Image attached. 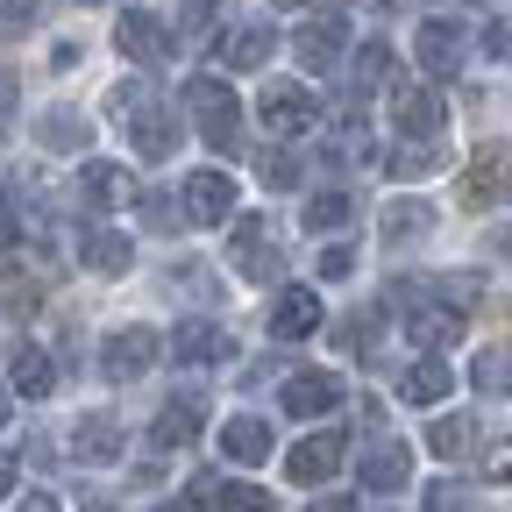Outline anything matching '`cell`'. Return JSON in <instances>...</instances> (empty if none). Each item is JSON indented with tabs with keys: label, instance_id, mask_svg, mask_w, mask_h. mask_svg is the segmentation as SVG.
<instances>
[{
	"label": "cell",
	"instance_id": "3957f363",
	"mask_svg": "<svg viewBox=\"0 0 512 512\" xmlns=\"http://www.w3.org/2000/svg\"><path fill=\"white\" fill-rule=\"evenodd\" d=\"M392 306L406 313V342H413V349H448V342L463 335V306L427 299L420 285H392Z\"/></svg>",
	"mask_w": 512,
	"mask_h": 512
},
{
	"label": "cell",
	"instance_id": "1f68e13d",
	"mask_svg": "<svg viewBox=\"0 0 512 512\" xmlns=\"http://www.w3.org/2000/svg\"><path fill=\"white\" fill-rule=\"evenodd\" d=\"M214 505H221V512H278V505H271V491H256V484H221V491H214Z\"/></svg>",
	"mask_w": 512,
	"mask_h": 512
},
{
	"label": "cell",
	"instance_id": "f6af8a7d",
	"mask_svg": "<svg viewBox=\"0 0 512 512\" xmlns=\"http://www.w3.org/2000/svg\"><path fill=\"white\" fill-rule=\"evenodd\" d=\"M0 427H8V384H0Z\"/></svg>",
	"mask_w": 512,
	"mask_h": 512
},
{
	"label": "cell",
	"instance_id": "d4e9b609",
	"mask_svg": "<svg viewBox=\"0 0 512 512\" xmlns=\"http://www.w3.org/2000/svg\"><path fill=\"white\" fill-rule=\"evenodd\" d=\"M427 228H434L427 200H392V207H384V242H420Z\"/></svg>",
	"mask_w": 512,
	"mask_h": 512
},
{
	"label": "cell",
	"instance_id": "ac0fdd59",
	"mask_svg": "<svg viewBox=\"0 0 512 512\" xmlns=\"http://www.w3.org/2000/svg\"><path fill=\"white\" fill-rule=\"evenodd\" d=\"M72 463H121V420L86 413V420L72 427Z\"/></svg>",
	"mask_w": 512,
	"mask_h": 512
},
{
	"label": "cell",
	"instance_id": "9c48e42d",
	"mask_svg": "<svg viewBox=\"0 0 512 512\" xmlns=\"http://www.w3.org/2000/svg\"><path fill=\"white\" fill-rule=\"evenodd\" d=\"M278 242H271V221H256V214H242L235 221V271L249 278V285H271L278 278Z\"/></svg>",
	"mask_w": 512,
	"mask_h": 512
},
{
	"label": "cell",
	"instance_id": "30bf717a",
	"mask_svg": "<svg viewBox=\"0 0 512 512\" xmlns=\"http://www.w3.org/2000/svg\"><path fill=\"white\" fill-rule=\"evenodd\" d=\"M228 214H235V178L214 171V164L192 171V178H185V221H192V228H214V221H228Z\"/></svg>",
	"mask_w": 512,
	"mask_h": 512
},
{
	"label": "cell",
	"instance_id": "7dc6e473",
	"mask_svg": "<svg viewBox=\"0 0 512 512\" xmlns=\"http://www.w3.org/2000/svg\"><path fill=\"white\" fill-rule=\"evenodd\" d=\"M164 512H200V505H164Z\"/></svg>",
	"mask_w": 512,
	"mask_h": 512
},
{
	"label": "cell",
	"instance_id": "f35d334b",
	"mask_svg": "<svg viewBox=\"0 0 512 512\" xmlns=\"http://www.w3.org/2000/svg\"><path fill=\"white\" fill-rule=\"evenodd\" d=\"M8 242H22V214H15L8 192H0V249H8Z\"/></svg>",
	"mask_w": 512,
	"mask_h": 512
},
{
	"label": "cell",
	"instance_id": "8992f818",
	"mask_svg": "<svg viewBox=\"0 0 512 512\" xmlns=\"http://www.w3.org/2000/svg\"><path fill=\"white\" fill-rule=\"evenodd\" d=\"M413 50H420V72H427V79H456V72H463V50H470V36H463V22L434 15V22H420Z\"/></svg>",
	"mask_w": 512,
	"mask_h": 512
},
{
	"label": "cell",
	"instance_id": "ee69618b",
	"mask_svg": "<svg viewBox=\"0 0 512 512\" xmlns=\"http://www.w3.org/2000/svg\"><path fill=\"white\" fill-rule=\"evenodd\" d=\"M8 100H15V86H0V128H8Z\"/></svg>",
	"mask_w": 512,
	"mask_h": 512
},
{
	"label": "cell",
	"instance_id": "603a6c76",
	"mask_svg": "<svg viewBox=\"0 0 512 512\" xmlns=\"http://www.w3.org/2000/svg\"><path fill=\"white\" fill-rule=\"evenodd\" d=\"M79 256H86V271H100V278H121L128 264H136V249H128V235H114V228H86Z\"/></svg>",
	"mask_w": 512,
	"mask_h": 512
},
{
	"label": "cell",
	"instance_id": "5b68a950",
	"mask_svg": "<svg viewBox=\"0 0 512 512\" xmlns=\"http://www.w3.org/2000/svg\"><path fill=\"white\" fill-rule=\"evenodd\" d=\"M157 328H114L107 342H100V377H114V384H136L150 363H157Z\"/></svg>",
	"mask_w": 512,
	"mask_h": 512
},
{
	"label": "cell",
	"instance_id": "ab89813d",
	"mask_svg": "<svg viewBox=\"0 0 512 512\" xmlns=\"http://www.w3.org/2000/svg\"><path fill=\"white\" fill-rule=\"evenodd\" d=\"M484 50H491V57H512V22H498V29L484 36Z\"/></svg>",
	"mask_w": 512,
	"mask_h": 512
},
{
	"label": "cell",
	"instance_id": "d590c367",
	"mask_svg": "<svg viewBox=\"0 0 512 512\" xmlns=\"http://www.w3.org/2000/svg\"><path fill=\"white\" fill-rule=\"evenodd\" d=\"M484 477H491V484H512V434H505V441H491V456H484Z\"/></svg>",
	"mask_w": 512,
	"mask_h": 512
},
{
	"label": "cell",
	"instance_id": "b9f144b4",
	"mask_svg": "<svg viewBox=\"0 0 512 512\" xmlns=\"http://www.w3.org/2000/svg\"><path fill=\"white\" fill-rule=\"evenodd\" d=\"M15 491V456H0V498Z\"/></svg>",
	"mask_w": 512,
	"mask_h": 512
},
{
	"label": "cell",
	"instance_id": "e575fe53",
	"mask_svg": "<svg viewBox=\"0 0 512 512\" xmlns=\"http://www.w3.org/2000/svg\"><path fill=\"white\" fill-rule=\"evenodd\" d=\"M50 15V0H8V36H29Z\"/></svg>",
	"mask_w": 512,
	"mask_h": 512
},
{
	"label": "cell",
	"instance_id": "5bb4252c",
	"mask_svg": "<svg viewBox=\"0 0 512 512\" xmlns=\"http://www.w3.org/2000/svg\"><path fill=\"white\" fill-rule=\"evenodd\" d=\"M392 114H399V136H413V143H434V136H441V121H448V107H441L434 86H399Z\"/></svg>",
	"mask_w": 512,
	"mask_h": 512
},
{
	"label": "cell",
	"instance_id": "74e56055",
	"mask_svg": "<svg viewBox=\"0 0 512 512\" xmlns=\"http://www.w3.org/2000/svg\"><path fill=\"white\" fill-rule=\"evenodd\" d=\"M349 271H356L349 249H320V278H349Z\"/></svg>",
	"mask_w": 512,
	"mask_h": 512
},
{
	"label": "cell",
	"instance_id": "cb8c5ba5",
	"mask_svg": "<svg viewBox=\"0 0 512 512\" xmlns=\"http://www.w3.org/2000/svg\"><path fill=\"white\" fill-rule=\"evenodd\" d=\"M200 420H207V413H200V399H171V406L157 413L150 441H157V448H185L192 434H200Z\"/></svg>",
	"mask_w": 512,
	"mask_h": 512
},
{
	"label": "cell",
	"instance_id": "7c38bea8",
	"mask_svg": "<svg viewBox=\"0 0 512 512\" xmlns=\"http://www.w3.org/2000/svg\"><path fill=\"white\" fill-rule=\"evenodd\" d=\"M114 43H121V57H128V64H164V50H171V29H164L150 8H121V22H114Z\"/></svg>",
	"mask_w": 512,
	"mask_h": 512
},
{
	"label": "cell",
	"instance_id": "d6986e66",
	"mask_svg": "<svg viewBox=\"0 0 512 512\" xmlns=\"http://www.w3.org/2000/svg\"><path fill=\"white\" fill-rule=\"evenodd\" d=\"M228 349H235V342H228V335L214 328V320H185V328L171 335V356H178V363H192V370H207V363H221Z\"/></svg>",
	"mask_w": 512,
	"mask_h": 512
},
{
	"label": "cell",
	"instance_id": "c3c4849f",
	"mask_svg": "<svg viewBox=\"0 0 512 512\" xmlns=\"http://www.w3.org/2000/svg\"><path fill=\"white\" fill-rule=\"evenodd\" d=\"M278 8H306V0H278Z\"/></svg>",
	"mask_w": 512,
	"mask_h": 512
},
{
	"label": "cell",
	"instance_id": "f1b7e54d",
	"mask_svg": "<svg viewBox=\"0 0 512 512\" xmlns=\"http://www.w3.org/2000/svg\"><path fill=\"white\" fill-rule=\"evenodd\" d=\"M470 434H477V427H470V413H441V420L427 427V448H434L441 463H456L463 448H470Z\"/></svg>",
	"mask_w": 512,
	"mask_h": 512
},
{
	"label": "cell",
	"instance_id": "836d02e7",
	"mask_svg": "<svg viewBox=\"0 0 512 512\" xmlns=\"http://www.w3.org/2000/svg\"><path fill=\"white\" fill-rule=\"evenodd\" d=\"M434 164H441V150H434V143H413V150H399V157H392V171H399V178H420V171H434Z\"/></svg>",
	"mask_w": 512,
	"mask_h": 512
},
{
	"label": "cell",
	"instance_id": "2e32d148",
	"mask_svg": "<svg viewBox=\"0 0 512 512\" xmlns=\"http://www.w3.org/2000/svg\"><path fill=\"white\" fill-rule=\"evenodd\" d=\"M271 50H278V36L264 29V22H242V29H228L221 36V64H228V72H256V64H271Z\"/></svg>",
	"mask_w": 512,
	"mask_h": 512
},
{
	"label": "cell",
	"instance_id": "60d3db41",
	"mask_svg": "<svg viewBox=\"0 0 512 512\" xmlns=\"http://www.w3.org/2000/svg\"><path fill=\"white\" fill-rule=\"evenodd\" d=\"M15 512H57V498H50V491H29V498H22Z\"/></svg>",
	"mask_w": 512,
	"mask_h": 512
},
{
	"label": "cell",
	"instance_id": "d6a6232c",
	"mask_svg": "<svg viewBox=\"0 0 512 512\" xmlns=\"http://www.w3.org/2000/svg\"><path fill=\"white\" fill-rule=\"evenodd\" d=\"M256 171H264V185H299V157H285V150H264V157H256Z\"/></svg>",
	"mask_w": 512,
	"mask_h": 512
},
{
	"label": "cell",
	"instance_id": "bcb514c9",
	"mask_svg": "<svg viewBox=\"0 0 512 512\" xmlns=\"http://www.w3.org/2000/svg\"><path fill=\"white\" fill-rule=\"evenodd\" d=\"M86 512H114V505H100V498H86Z\"/></svg>",
	"mask_w": 512,
	"mask_h": 512
},
{
	"label": "cell",
	"instance_id": "8fae6325",
	"mask_svg": "<svg viewBox=\"0 0 512 512\" xmlns=\"http://www.w3.org/2000/svg\"><path fill=\"white\" fill-rule=\"evenodd\" d=\"M342 456H349V441H342L335 427H328V434H306L292 456H285V477H292V484H328V477L342 470Z\"/></svg>",
	"mask_w": 512,
	"mask_h": 512
},
{
	"label": "cell",
	"instance_id": "484cf974",
	"mask_svg": "<svg viewBox=\"0 0 512 512\" xmlns=\"http://www.w3.org/2000/svg\"><path fill=\"white\" fill-rule=\"evenodd\" d=\"M377 86H392V43H363L356 50V72H349V93H377Z\"/></svg>",
	"mask_w": 512,
	"mask_h": 512
},
{
	"label": "cell",
	"instance_id": "ba28073f",
	"mask_svg": "<svg viewBox=\"0 0 512 512\" xmlns=\"http://www.w3.org/2000/svg\"><path fill=\"white\" fill-rule=\"evenodd\" d=\"M505 185H512V143H484L463 164V207H498Z\"/></svg>",
	"mask_w": 512,
	"mask_h": 512
},
{
	"label": "cell",
	"instance_id": "f546056e",
	"mask_svg": "<svg viewBox=\"0 0 512 512\" xmlns=\"http://www.w3.org/2000/svg\"><path fill=\"white\" fill-rule=\"evenodd\" d=\"M36 136H43V150H86V143H93V128H86L79 114H64V107H57V114H43Z\"/></svg>",
	"mask_w": 512,
	"mask_h": 512
},
{
	"label": "cell",
	"instance_id": "4fadbf2b",
	"mask_svg": "<svg viewBox=\"0 0 512 512\" xmlns=\"http://www.w3.org/2000/svg\"><path fill=\"white\" fill-rule=\"evenodd\" d=\"M342 50H349V22H342V15H320V22H306V29L292 36V57L306 64V72H335Z\"/></svg>",
	"mask_w": 512,
	"mask_h": 512
},
{
	"label": "cell",
	"instance_id": "83f0119b",
	"mask_svg": "<svg viewBox=\"0 0 512 512\" xmlns=\"http://www.w3.org/2000/svg\"><path fill=\"white\" fill-rule=\"evenodd\" d=\"M349 221H356V200H349V192H313V200H306V228H313V235L349 228Z\"/></svg>",
	"mask_w": 512,
	"mask_h": 512
},
{
	"label": "cell",
	"instance_id": "44dd1931",
	"mask_svg": "<svg viewBox=\"0 0 512 512\" xmlns=\"http://www.w3.org/2000/svg\"><path fill=\"white\" fill-rule=\"evenodd\" d=\"M406 477H413V463H406V448H399V441H377L370 456H363V491H377V498L406 491Z\"/></svg>",
	"mask_w": 512,
	"mask_h": 512
},
{
	"label": "cell",
	"instance_id": "52a82bcc",
	"mask_svg": "<svg viewBox=\"0 0 512 512\" xmlns=\"http://www.w3.org/2000/svg\"><path fill=\"white\" fill-rule=\"evenodd\" d=\"M256 114H264V128L271 136H306V128L320 121V107H313V93L306 86H292V79H278V86H264V100H256Z\"/></svg>",
	"mask_w": 512,
	"mask_h": 512
},
{
	"label": "cell",
	"instance_id": "277c9868",
	"mask_svg": "<svg viewBox=\"0 0 512 512\" xmlns=\"http://www.w3.org/2000/svg\"><path fill=\"white\" fill-rule=\"evenodd\" d=\"M342 399H349V384H342L335 370H292L285 392H278V406H285L292 420H320V413H335Z\"/></svg>",
	"mask_w": 512,
	"mask_h": 512
},
{
	"label": "cell",
	"instance_id": "7402d4cb",
	"mask_svg": "<svg viewBox=\"0 0 512 512\" xmlns=\"http://www.w3.org/2000/svg\"><path fill=\"white\" fill-rule=\"evenodd\" d=\"M221 456H228V463H264V456H271V427L256 420V413H235V420L221 427Z\"/></svg>",
	"mask_w": 512,
	"mask_h": 512
},
{
	"label": "cell",
	"instance_id": "4dcf8cb0",
	"mask_svg": "<svg viewBox=\"0 0 512 512\" xmlns=\"http://www.w3.org/2000/svg\"><path fill=\"white\" fill-rule=\"evenodd\" d=\"M470 377H477V392H512V349H484Z\"/></svg>",
	"mask_w": 512,
	"mask_h": 512
},
{
	"label": "cell",
	"instance_id": "e0dca14e",
	"mask_svg": "<svg viewBox=\"0 0 512 512\" xmlns=\"http://www.w3.org/2000/svg\"><path fill=\"white\" fill-rule=\"evenodd\" d=\"M128 192H136V185H128L121 164H86V171H79V207H86V214H114Z\"/></svg>",
	"mask_w": 512,
	"mask_h": 512
},
{
	"label": "cell",
	"instance_id": "8d00e7d4",
	"mask_svg": "<svg viewBox=\"0 0 512 512\" xmlns=\"http://www.w3.org/2000/svg\"><path fill=\"white\" fill-rule=\"evenodd\" d=\"M427 512H470V498H463L456 484H434V491H427Z\"/></svg>",
	"mask_w": 512,
	"mask_h": 512
},
{
	"label": "cell",
	"instance_id": "6da1fadb",
	"mask_svg": "<svg viewBox=\"0 0 512 512\" xmlns=\"http://www.w3.org/2000/svg\"><path fill=\"white\" fill-rule=\"evenodd\" d=\"M114 114H128V143H136L150 164H164V157L178 150V121H171V107H157V100H150V86H143V79L114 93Z\"/></svg>",
	"mask_w": 512,
	"mask_h": 512
},
{
	"label": "cell",
	"instance_id": "4316f807",
	"mask_svg": "<svg viewBox=\"0 0 512 512\" xmlns=\"http://www.w3.org/2000/svg\"><path fill=\"white\" fill-rule=\"evenodd\" d=\"M50 384H57V363L43 349H15V392L22 399H50Z\"/></svg>",
	"mask_w": 512,
	"mask_h": 512
},
{
	"label": "cell",
	"instance_id": "9a60e30c",
	"mask_svg": "<svg viewBox=\"0 0 512 512\" xmlns=\"http://www.w3.org/2000/svg\"><path fill=\"white\" fill-rule=\"evenodd\" d=\"M313 328H320V292H299V285H292V292L271 299V335H278V342H306Z\"/></svg>",
	"mask_w": 512,
	"mask_h": 512
},
{
	"label": "cell",
	"instance_id": "7bdbcfd3",
	"mask_svg": "<svg viewBox=\"0 0 512 512\" xmlns=\"http://www.w3.org/2000/svg\"><path fill=\"white\" fill-rule=\"evenodd\" d=\"M306 512H349V498H320V505H306Z\"/></svg>",
	"mask_w": 512,
	"mask_h": 512
},
{
	"label": "cell",
	"instance_id": "ffe728a7",
	"mask_svg": "<svg viewBox=\"0 0 512 512\" xmlns=\"http://www.w3.org/2000/svg\"><path fill=\"white\" fill-rule=\"evenodd\" d=\"M448 392H456V370H448L441 356H420V363L399 377V399H406V406H441Z\"/></svg>",
	"mask_w": 512,
	"mask_h": 512
},
{
	"label": "cell",
	"instance_id": "7a4b0ae2",
	"mask_svg": "<svg viewBox=\"0 0 512 512\" xmlns=\"http://www.w3.org/2000/svg\"><path fill=\"white\" fill-rule=\"evenodd\" d=\"M185 114L200 121V136L214 143V150H235V136H242V100H235V86L228 79H185Z\"/></svg>",
	"mask_w": 512,
	"mask_h": 512
}]
</instances>
